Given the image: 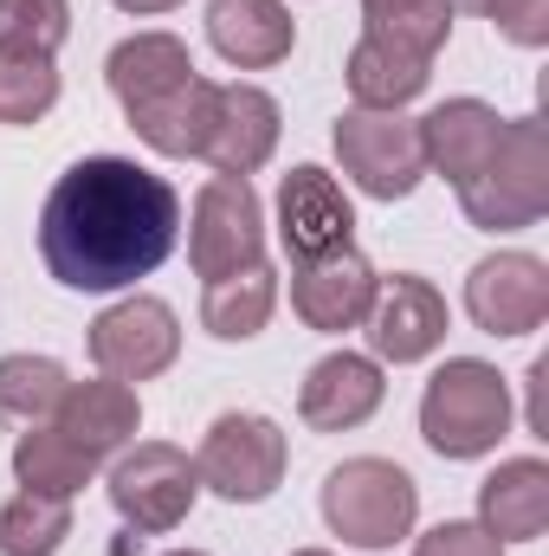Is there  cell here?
Instances as JSON below:
<instances>
[{
    "mask_svg": "<svg viewBox=\"0 0 549 556\" xmlns=\"http://www.w3.org/2000/svg\"><path fill=\"white\" fill-rule=\"evenodd\" d=\"M181 240V201L124 155L72 162L39 207V260L65 291H124Z\"/></svg>",
    "mask_w": 549,
    "mask_h": 556,
    "instance_id": "cell-1",
    "label": "cell"
},
{
    "mask_svg": "<svg viewBox=\"0 0 549 556\" xmlns=\"http://www.w3.org/2000/svg\"><path fill=\"white\" fill-rule=\"evenodd\" d=\"M459 207L472 227L518 233L549 214V130L544 117H518L498 130V149L485 155L478 175L459 181Z\"/></svg>",
    "mask_w": 549,
    "mask_h": 556,
    "instance_id": "cell-2",
    "label": "cell"
},
{
    "mask_svg": "<svg viewBox=\"0 0 549 556\" xmlns=\"http://www.w3.org/2000/svg\"><path fill=\"white\" fill-rule=\"evenodd\" d=\"M505 427H511V389L478 356H452L420 395V433L439 459H478L505 440Z\"/></svg>",
    "mask_w": 549,
    "mask_h": 556,
    "instance_id": "cell-3",
    "label": "cell"
},
{
    "mask_svg": "<svg viewBox=\"0 0 549 556\" xmlns=\"http://www.w3.org/2000/svg\"><path fill=\"white\" fill-rule=\"evenodd\" d=\"M420 492L395 459H343L323 479V525L356 551H388L413 531Z\"/></svg>",
    "mask_w": 549,
    "mask_h": 556,
    "instance_id": "cell-4",
    "label": "cell"
},
{
    "mask_svg": "<svg viewBox=\"0 0 549 556\" xmlns=\"http://www.w3.org/2000/svg\"><path fill=\"white\" fill-rule=\"evenodd\" d=\"M194 479L227 505H259L284 479V433L266 415H220L194 453Z\"/></svg>",
    "mask_w": 549,
    "mask_h": 556,
    "instance_id": "cell-5",
    "label": "cell"
},
{
    "mask_svg": "<svg viewBox=\"0 0 549 556\" xmlns=\"http://www.w3.org/2000/svg\"><path fill=\"white\" fill-rule=\"evenodd\" d=\"M336 155H343V175L375 201H401L426 175L420 124H408L401 111H343L336 117Z\"/></svg>",
    "mask_w": 549,
    "mask_h": 556,
    "instance_id": "cell-6",
    "label": "cell"
},
{
    "mask_svg": "<svg viewBox=\"0 0 549 556\" xmlns=\"http://www.w3.org/2000/svg\"><path fill=\"white\" fill-rule=\"evenodd\" d=\"M194 492H201L194 459L181 446H168V440H137L111 466V505H117V518L130 531H149V538L175 531L194 511Z\"/></svg>",
    "mask_w": 549,
    "mask_h": 556,
    "instance_id": "cell-7",
    "label": "cell"
},
{
    "mask_svg": "<svg viewBox=\"0 0 549 556\" xmlns=\"http://www.w3.org/2000/svg\"><path fill=\"white\" fill-rule=\"evenodd\" d=\"M188 260L201 278H227L240 266L266 260V214L246 175H214L194 194V227H188Z\"/></svg>",
    "mask_w": 549,
    "mask_h": 556,
    "instance_id": "cell-8",
    "label": "cell"
},
{
    "mask_svg": "<svg viewBox=\"0 0 549 556\" xmlns=\"http://www.w3.org/2000/svg\"><path fill=\"white\" fill-rule=\"evenodd\" d=\"M181 356V324L162 298H124L91 324V363L111 382H149Z\"/></svg>",
    "mask_w": 549,
    "mask_h": 556,
    "instance_id": "cell-9",
    "label": "cell"
},
{
    "mask_svg": "<svg viewBox=\"0 0 549 556\" xmlns=\"http://www.w3.org/2000/svg\"><path fill=\"white\" fill-rule=\"evenodd\" d=\"M465 311L491 337H531L549 317V266L531 253H491L465 278Z\"/></svg>",
    "mask_w": 549,
    "mask_h": 556,
    "instance_id": "cell-10",
    "label": "cell"
},
{
    "mask_svg": "<svg viewBox=\"0 0 549 556\" xmlns=\"http://www.w3.org/2000/svg\"><path fill=\"white\" fill-rule=\"evenodd\" d=\"M349 233H356V214H349V194L336 188V175H323L317 162L291 168L284 188H278V240H284V253L304 266V260L343 253Z\"/></svg>",
    "mask_w": 549,
    "mask_h": 556,
    "instance_id": "cell-11",
    "label": "cell"
},
{
    "mask_svg": "<svg viewBox=\"0 0 549 556\" xmlns=\"http://www.w3.org/2000/svg\"><path fill=\"white\" fill-rule=\"evenodd\" d=\"M382 278L362 253H323V260H304L291 273V311L310 324V330H356L375 304Z\"/></svg>",
    "mask_w": 549,
    "mask_h": 556,
    "instance_id": "cell-12",
    "label": "cell"
},
{
    "mask_svg": "<svg viewBox=\"0 0 549 556\" xmlns=\"http://www.w3.org/2000/svg\"><path fill=\"white\" fill-rule=\"evenodd\" d=\"M362 324H369V343H375L382 363H420V356H433L446 343V298L426 278L401 273L375 291Z\"/></svg>",
    "mask_w": 549,
    "mask_h": 556,
    "instance_id": "cell-13",
    "label": "cell"
},
{
    "mask_svg": "<svg viewBox=\"0 0 549 556\" xmlns=\"http://www.w3.org/2000/svg\"><path fill=\"white\" fill-rule=\"evenodd\" d=\"M382 395H388L382 363L343 350V356H323V363L304 376V389H297V415L310 420L317 433H349V427H362V420L382 408Z\"/></svg>",
    "mask_w": 549,
    "mask_h": 556,
    "instance_id": "cell-14",
    "label": "cell"
},
{
    "mask_svg": "<svg viewBox=\"0 0 549 556\" xmlns=\"http://www.w3.org/2000/svg\"><path fill=\"white\" fill-rule=\"evenodd\" d=\"M278 149V104L259 85H220L214 91V130H207V162L220 175H253Z\"/></svg>",
    "mask_w": 549,
    "mask_h": 556,
    "instance_id": "cell-15",
    "label": "cell"
},
{
    "mask_svg": "<svg viewBox=\"0 0 549 556\" xmlns=\"http://www.w3.org/2000/svg\"><path fill=\"white\" fill-rule=\"evenodd\" d=\"M207 39L227 65L240 72H266L278 59H291V7L284 0H214L207 7Z\"/></svg>",
    "mask_w": 549,
    "mask_h": 556,
    "instance_id": "cell-16",
    "label": "cell"
},
{
    "mask_svg": "<svg viewBox=\"0 0 549 556\" xmlns=\"http://www.w3.org/2000/svg\"><path fill=\"white\" fill-rule=\"evenodd\" d=\"M498 130H505V117H498L491 104H478V98H452V104H439V111L420 117V149H426V162L459 188L465 175L485 168V155L498 149Z\"/></svg>",
    "mask_w": 549,
    "mask_h": 556,
    "instance_id": "cell-17",
    "label": "cell"
},
{
    "mask_svg": "<svg viewBox=\"0 0 549 556\" xmlns=\"http://www.w3.org/2000/svg\"><path fill=\"white\" fill-rule=\"evenodd\" d=\"M478 518L498 544H531L549 531V466L544 459H505L478 485Z\"/></svg>",
    "mask_w": 549,
    "mask_h": 556,
    "instance_id": "cell-18",
    "label": "cell"
},
{
    "mask_svg": "<svg viewBox=\"0 0 549 556\" xmlns=\"http://www.w3.org/2000/svg\"><path fill=\"white\" fill-rule=\"evenodd\" d=\"M142 427V408L137 395H130V382H72L65 389V402H59V433H72L91 459H104V453H124L130 440H137Z\"/></svg>",
    "mask_w": 549,
    "mask_h": 556,
    "instance_id": "cell-19",
    "label": "cell"
},
{
    "mask_svg": "<svg viewBox=\"0 0 549 556\" xmlns=\"http://www.w3.org/2000/svg\"><path fill=\"white\" fill-rule=\"evenodd\" d=\"M214 91H220V85H207V78L194 72V78H181L175 91L149 98L137 111H124V117H130V130H137L155 155H201V149H207V130H214Z\"/></svg>",
    "mask_w": 549,
    "mask_h": 556,
    "instance_id": "cell-20",
    "label": "cell"
},
{
    "mask_svg": "<svg viewBox=\"0 0 549 556\" xmlns=\"http://www.w3.org/2000/svg\"><path fill=\"white\" fill-rule=\"evenodd\" d=\"M426 78H433V59H420L408 46H395V39L362 33V46L349 52V98H356V111H401V104H413L426 91Z\"/></svg>",
    "mask_w": 549,
    "mask_h": 556,
    "instance_id": "cell-21",
    "label": "cell"
},
{
    "mask_svg": "<svg viewBox=\"0 0 549 556\" xmlns=\"http://www.w3.org/2000/svg\"><path fill=\"white\" fill-rule=\"evenodd\" d=\"M104 72H111L117 104L137 111V104H149V98L175 91L181 78H194V59H188V46H181L175 33H137V39H124V46L111 52Z\"/></svg>",
    "mask_w": 549,
    "mask_h": 556,
    "instance_id": "cell-22",
    "label": "cell"
},
{
    "mask_svg": "<svg viewBox=\"0 0 549 556\" xmlns=\"http://www.w3.org/2000/svg\"><path fill=\"white\" fill-rule=\"evenodd\" d=\"M272 304H278V278L272 266H240L227 278H207V298H201V324L220 337V343H246L272 324Z\"/></svg>",
    "mask_w": 549,
    "mask_h": 556,
    "instance_id": "cell-23",
    "label": "cell"
},
{
    "mask_svg": "<svg viewBox=\"0 0 549 556\" xmlns=\"http://www.w3.org/2000/svg\"><path fill=\"white\" fill-rule=\"evenodd\" d=\"M13 472H20V485H26V492L72 498V492H85V485H91L98 459H91L72 433H59V427H26V433L13 440Z\"/></svg>",
    "mask_w": 549,
    "mask_h": 556,
    "instance_id": "cell-24",
    "label": "cell"
},
{
    "mask_svg": "<svg viewBox=\"0 0 549 556\" xmlns=\"http://www.w3.org/2000/svg\"><path fill=\"white\" fill-rule=\"evenodd\" d=\"M65 369L52 356H0V420L39 427L46 415H59L65 402Z\"/></svg>",
    "mask_w": 549,
    "mask_h": 556,
    "instance_id": "cell-25",
    "label": "cell"
},
{
    "mask_svg": "<svg viewBox=\"0 0 549 556\" xmlns=\"http://www.w3.org/2000/svg\"><path fill=\"white\" fill-rule=\"evenodd\" d=\"M72 538V505L46 498V492H20L0 511V551L7 556H59V544Z\"/></svg>",
    "mask_w": 549,
    "mask_h": 556,
    "instance_id": "cell-26",
    "label": "cell"
},
{
    "mask_svg": "<svg viewBox=\"0 0 549 556\" xmlns=\"http://www.w3.org/2000/svg\"><path fill=\"white\" fill-rule=\"evenodd\" d=\"M362 13H369L375 39H395V46L420 52V59H433L446 46V33H452V7L446 0H362Z\"/></svg>",
    "mask_w": 549,
    "mask_h": 556,
    "instance_id": "cell-27",
    "label": "cell"
},
{
    "mask_svg": "<svg viewBox=\"0 0 549 556\" xmlns=\"http://www.w3.org/2000/svg\"><path fill=\"white\" fill-rule=\"evenodd\" d=\"M59 104V65L46 52H0V124H39Z\"/></svg>",
    "mask_w": 549,
    "mask_h": 556,
    "instance_id": "cell-28",
    "label": "cell"
},
{
    "mask_svg": "<svg viewBox=\"0 0 549 556\" xmlns=\"http://www.w3.org/2000/svg\"><path fill=\"white\" fill-rule=\"evenodd\" d=\"M72 33V0H0V52H59Z\"/></svg>",
    "mask_w": 549,
    "mask_h": 556,
    "instance_id": "cell-29",
    "label": "cell"
},
{
    "mask_svg": "<svg viewBox=\"0 0 549 556\" xmlns=\"http://www.w3.org/2000/svg\"><path fill=\"white\" fill-rule=\"evenodd\" d=\"M465 13H485L511 46H544L549 39V0H446Z\"/></svg>",
    "mask_w": 549,
    "mask_h": 556,
    "instance_id": "cell-30",
    "label": "cell"
},
{
    "mask_svg": "<svg viewBox=\"0 0 549 556\" xmlns=\"http://www.w3.org/2000/svg\"><path fill=\"white\" fill-rule=\"evenodd\" d=\"M413 556H505V544L485 531V525H433L420 544H413Z\"/></svg>",
    "mask_w": 549,
    "mask_h": 556,
    "instance_id": "cell-31",
    "label": "cell"
},
{
    "mask_svg": "<svg viewBox=\"0 0 549 556\" xmlns=\"http://www.w3.org/2000/svg\"><path fill=\"white\" fill-rule=\"evenodd\" d=\"M124 13H168V7H181V0H117Z\"/></svg>",
    "mask_w": 549,
    "mask_h": 556,
    "instance_id": "cell-32",
    "label": "cell"
},
{
    "mask_svg": "<svg viewBox=\"0 0 549 556\" xmlns=\"http://www.w3.org/2000/svg\"><path fill=\"white\" fill-rule=\"evenodd\" d=\"M297 556H330V551H297Z\"/></svg>",
    "mask_w": 549,
    "mask_h": 556,
    "instance_id": "cell-33",
    "label": "cell"
},
{
    "mask_svg": "<svg viewBox=\"0 0 549 556\" xmlns=\"http://www.w3.org/2000/svg\"><path fill=\"white\" fill-rule=\"evenodd\" d=\"M168 556H201V551H168Z\"/></svg>",
    "mask_w": 549,
    "mask_h": 556,
    "instance_id": "cell-34",
    "label": "cell"
}]
</instances>
